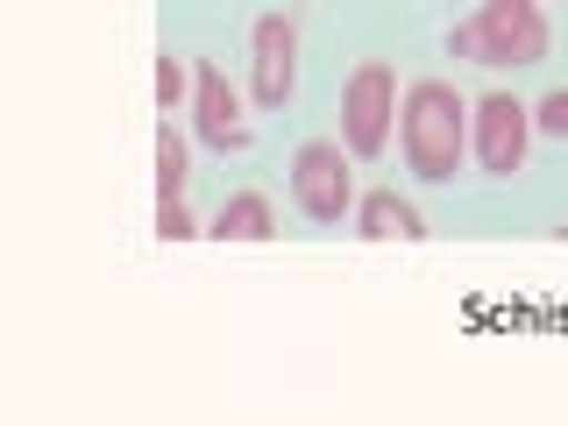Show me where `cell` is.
Returning <instances> with one entry per match:
<instances>
[{
    "mask_svg": "<svg viewBox=\"0 0 568 426\" xmlns=\"http://www.w3.org/2000/svg\"><path fill=\"white\" fill-rule=\"evenodd\" d=\"M469 114L476 100H462L448 79H413L398 100V150H405V171L419 185H448L469 156Z\"/></svg>",
    "mask_w": 568,
    "mask_h": 426,
    "instance_id": "6da1fadb",
    "label": "cell"
},
{
    "mask_svg": "<svg viewBox=\"0 0 568 426\" xmlns=\"http://www.w3.org/2000/svg\"><path fill=\"white\" fill-rule=\"evenodd\" d=\"M547 14L540 0H484L476 14H462V22L448 29V50L469 64H490V71H526L547 58Z\"/></svg>",
    "mask_w": 568,
    "mask_h": 426,
    "instance_id": "7a4b0ae2",
    "label": "cell"
},
{
    "mask_svg": "<svg viewBox=\"0 0 568 426\" xmlns=\"http://www.w3.org/2000/svg\"><path fill=\"white\" fill-rule=\"evenodd\" d=\"M292 200L313 227H342L355 213V171H348V142H298L292 156Z\"/></svg>",
    "mask_w": 568,
    "mask_h": 426,
    "instance_id": "3957f363",
    "label": "cell"
},
{
    "mask_svg": "<svg viewBox=\"0 0 568 426\" xmlns=\"http://www.w3.org/2000/svg\"><path fill=\"white\" fill-rule=\"evenodd\" d=\"M398 71L390 64H355L342 85V142L348 156H384L390 129H398Z\"/></svg>",
    "mask_w": 568,
    "mask_h": 426,
    "instance_id": "277c9868",
    "label": "cell"
},
{
    "mask_svg": "<svg viewBox=\"0 0 568 426\" xmlns=\"http://www.w3.org/2000/svg\"><path fill=\"white\" fill-rule=\"evenodd\" d=\"M532 106L511 100V93H484L469 114V156L484 164L490 178H519L526 171V150H532Z\"/></svg>",
    "mask_w": 568,
    "mask_h": 426,
    "instance_id": "5b68a950",
    "label": "cell"
},
{
    "mask_svg": "<svg viewBox=\"0 0 568 426\" xmlns=\"http://www.w3.org/2000/svg\"><path fill=\"white\" fill-rule=\"evenodd\" d=\"M292 85H298V22L292 14H256V29H248V93L277 114L292 100Z\"/></svg>",
    "mask_w": 568,
    "mask_h": 426,
    "instance_id": "8992f818",
    "label": "cell"
},
{
    "mask_svg": "<svg viewBox=\"0 0 568 426\" xmlns=\"http://www.w3.org/2000/svg\"><path fill=\"white\" fill-rule=\"evenodd\" d=\"M192 135L206 142V150H221V156H235L248 150V121H242V93L227 85V71L200 58L192 64Z\"/></svg>",
    "mask_w": 568,
    "mask_h": 426,
    "instance_id": "52a82bcc",
    "label": "cell"
},
{
    "mask_svg": "<svg viewBox=\"0 0 568 426\" xmlns=\"http://www.w3.org/2000/svg\"><path fill=\"white\" fill-rule=\"evenodd\" d=\"M355 235L363 242H426V221H419L413 200H398L390 185H377V192L355 200Z\"/></svg>",
    "mask_w": 568,
    "mask_h": 426,
    "instance_id": "ba28073f",
    "label": "cell"
},
{
    "mask_svg": "<svg viewBox=\"0 0 568 426\" xmlns=\"http://www.w3.org/2000/svg\"><path fill=\"white\" fill-rule=\"evenodd\" d=\"M271 235H277V213H271V200H263L256 185L235 192V200L213 213V242H271Z\"/></svg>",
    "mask_w": 568,
    "mask_h": 426,
    "instance_id": "9c48e42d",
    "label": "cell"
},
{
    "mask_svg": "<svg viewBox=\"0 0 568 426\" xmlns=\"http://www.w3.org/2000/svg\"><path fill=\"white\" fill-rule=\"evenodd\" d=\"M185 164H192L185 129H171L164 114V129H156V200H185Z\"/></svg>",
    "mask_w": 568,
    "mask_h": 426,
    "instance_id": "30bf717a",
    "label": "cell"
},
{
    "mask_svg": "<svg viewBox=\"0 0 568 426\" xmlns=\"http://www.w3.org/2000/svg\"><path fill=\"white\" fill-rule=\"evenodd\" d=\"M185 85H192V64H178L171 50H164V58H156V114H178Z\"/></svg>",
    "mask_w": 568,
    "mask_h": 426,
    "instance_id": "8fae6325",
    "label": "cell"
},
{
    "mask_svg": "<svg viewBox=\"0 0 568 426\" xmlns=\"http://www.w3.org/2000/svg\"><path fill=\"white\" fill-rule=\"evenodd\" d=\"M200 235V221H192L185 200H156V242H192Z\"/></svg>",
    "mask_w": 568,
    "mask_h": 426,
    "instance_id": "7c38bea8",
    "label": "cell"
},
{
    "mask_svg": "<svg viewBox=\"0 0 568 426\" xmlns=\"http://www.w3.org/2000/svg\"><path fill=\"white\" fill-rule=\"evenodd\" d=\"M532 129H540V135H555V142H568V85H561V93H547L540 106H532Z\"/></svg>",
    "mask_w": 568,
    "mask_h": 426,
    "instance_id": "4fadbf2b",
    "label": "cell"
}]
</instances>
